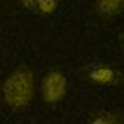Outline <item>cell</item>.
I'll return each instance as SVG.
<instances>
[{
	"instance_id": "obj_1",
	"label": "cell",
	"mask_w": 124,
	"mask_h": 124,
	"mask_svg": "<svg viewBox=\"0 0 124 124\" xmlns=\"http://www.w3.org/2000/svg\"><path fill=\"white\" fill-rule=\"evenodd\" d=\"M4 103L12 110H24L35 98V74L28 66H17L2 85Z\"/></svg>"
},
{
	"instance_id": "obj_2",
	"label": "cell",
	"mask_w": 124,
	"mask_h": 124,
	"mask_svg": "<svg viewBox=\"0 0 124 124\" xmlns=\"http://www.w3.org/2000/svg\"><path fill=\"white\" fill-rule=\"evenodd\" d=\"M78 78L90 85V86H97V88H117L124 83V74L121 69L116 66L105 64V62H90L79 67L78 71Z\"/></svg>"
},
{
	"instance_id": "obj_3",
	"label": "cell",
	"mask_w": 124,
	"mask_h": 124,
	"mask_svg": "<svg viewBox=\"0 0 124 124\" xmlns=\"http://www.w3.org/2000/svg\"><path fill=\"white\" fill-rule=\"evenodd\" d=\"M41 98L46 105H57L67 95V78L59 69L46 71L41 79Z\"/></svg>"
},
{
	"instance_id": "obj_4",
	"label": "cell",
	"mask_w": 124,
	"mask_h": 124,
	"mask_svg": "<svg viewBox=\"0 0 124 124\" xmlns=\"http://www.w3.org/2000/svg\"><path fill=\"white\" fill-rule=\"evenodd\" d=\"M93 12L100 19L110 21L124 12V0H95L93 2Z\"/></svg>"
},
{
	"instance_id": "obj_5",
	"label": "cell",
	"mask_w": 124,
	"mask_h": 124,
	"mask_svg": "<svg viewBox=\"0 0 124 124\" xmlns=\"http://www.w3.org/2000/svg\"><path fill=\"white\" fill-rule=\"evenodd\" d=\"M85 124H124V114L110 108H100V110H93L86 117Z\"/></svg>"
},
{
	"instance_id": "obj_6",
	"label": "cell",
	"mask_w": 124,
	"mask_h": 124,
	"mask_svg": "<svg viewBox=\"0 0 124 124\" xmlns=\"http://www.w3.org/2000/svg\"><path fill=\"white\" fill-rule=\"evenodd\" d=\"M17 2H19L24 9L35 12V14L48 16V14H54V12L59 9L60 0H17Z\"/></svg>"
},
{
	"instance_id": "obj_7",
	"label": "cell",
	"mask_w": 124,
	"mask_h": 124,
	"mask_svg": "<svg viewBox=\"0 0 124 124\" xmlns=\"http://www.w3.org/2000/svg\"><path fill=\"white\" fill-rule=\"evenodd\" d=\"M117 43H119V48L122 50V54H124V29L119 33V36H117Z\"/></svg>"
}]
</instances>
